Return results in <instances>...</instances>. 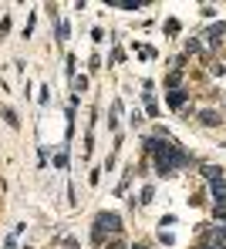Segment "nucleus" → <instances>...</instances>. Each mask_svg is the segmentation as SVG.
<instances>
[{"label":"nucleus","mask_w":226,"mask_h":249,"mask_svg":"<svg viewBox=\"0 0 226 249\" xmlns=\"http://www.w3.org/2000/svg\"><path fill=\"white\" fill-rule=\"evenodd\" d=\"M209 44H213V47L223 44V27H213V31H209Z\"/></svg>","instance_id":"6"},{"label":"nucleus","mask_w":226,"mask_h":249,"mask_svg":"<svg viewBox=\"0 0 226 249\" xmlns=\"http://www.w3.org/2000/svg\"><path fill=\"white\" fill-rule=\"evenodd\" d=\"M135 249H149V246H145V243H138V246H135Z\"/></svg>","instance_id":"10"},{"label":"nucleus","mask_w":226,"mask_h":249,"mask_svg":"<svg viewBox=\"0 0 226 249\" xmlns=\"http://www.w3.org/2000/svg\"><path fill=\"white\" fill-rule=\"evenodd\" d=\"M3 249H14V239H7V246H3Z\"/></svg>","instance_id":"8"},{"label":"nucleus","mask_w":226,"mask_h":249,"mask_svg":"<svg viewBox=\"0 0 226 249\" xmlns=\"http://www.w3.org/2000/svg\"><path fill=\"white\" fill-rule=\"evenodd\" d=\"M199 122H203V124H216V122H220V115H216V111H199Z\"/></svg>","instance_id":"5"},{"label":"nucleus","mask_w":226,"mask_h":249,"mask_svg":"<svg viewBox=\"0 0 226 249\" xmlns=\"http://www.w3.org/2000/svg\"><path fill=\"white\" fill-rule=\"evenodd\" d=\"M203 249H226V246H203Z\"/></svg>","instance_id":"9"},{"label":"nucleus","mask_w":226,"mask_h":249,"mask_svg":"<svg viewBox=\"0 0 226 249\" xmlns=\"http://www.w3.org/2000/svg\"><path fill=\"white\" fill-rule=\"evenodd\" d=\"M105 232H122V219L115 215V212H101L98 219H94V232H91V239L94 243H105Z\"/></svg>","instance_id":"3"},{"label":"nucleus","mask_w":226,"mask_h":249,"mask_svg":"<svg viewBox=\"0 0 226 249\" xmlns=\"http://www.w3.org/2000/svg\"><path fill=\"white\" fill-rule=\"evenodd\" d=\"M169 105L172 108H182L186 105V91H169Z\"/></svg>","instance_id":"4"},{"label":"nucleus","mask_w":226,"mask_h":249,"mask_svg":"<svg viewBox=\"0 0 226 249\" xmlns=\"http://www.w3.org/2000/svg\"><path fill=\"white\" fill-rule=\"evenodd\" d=\"M203 175L209 178V192H213V199H216V215L226 219V175H223V168L206 165V168H203Z\"/></svg>","instance_id":"2"},{"label":"nucleus","mask_w":226,"mask_h":249,"mask_svg":"<svg viewBox=\"0 0 226 249\" xmlns=\"http://www.w3.org/2000/svg\"><path fill=\"white\" fill-rule=\"evenodd\" d=\"M108 249H125V243H118V239H115V243H112Z\"/></svg>","instance_id":"7"},{"label":"nucleus","mask_w":226,"mask_h":249,"mask_svg":"<svg viewBox=\"0 0 226 249\" xmlns=\"http://www.w3.org/2000/svg\"><path fill=\"white\" fill-rule=\"evenodd\" d=\"M149 148H152V155H155V168H159V175H172L176 168H182L189 159H186V152H179L176 145H169V142H159V138H152L149 142Z\"/></svg>","instance_id":"1"}]
</instances>
